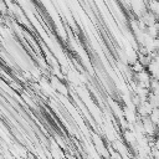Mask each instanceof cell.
Returning <instances> with one entry per match:
<instances>
[{
  "instance_id": "obj_1",
  "label": "cell",
  "mask_w": 159,
  "mask_h": 159,
  "mask_svg": "<svg viewBox=\"0 0 159 159\" xmlns=\"http://www.w3.org/2000/svg\"><path fill=\"white\" fill-rule=\"evenodd\" d=\"M157 128H158V130H159V120H158V123H157Z\"/></svg>"
}]
</instances>
